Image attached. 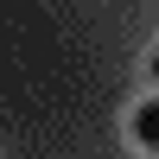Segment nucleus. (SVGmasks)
I'll return each instance as SVG.
<instances>
[{
	"label": "nucleus",
	"instance_id": "obj_2",
	"mask_svg": "<svg viewBox=\"0 0 159 159\" xmlns=\"http://www.w3.org/2000/svg\"><path fill=\"white\" fill-rule=\"evenodd\" d=\"M153 76H159V51H153Z\"/></svg>",
	"mask_w": 159,
	"mask_h": 159
},
{
	"label": "nucleus",
	"instance_id": "obj_1",
	"mask_svg": "<svg viewBox=\"0 0 159 159\" xmlns=\"http://www.w3.org/2000/svg\"><path fill=\"white\" fill-rule=\"evenodd\" d=\"M134 140H140V147H153V153H159V96H153V102H140V108H134Z\"/></svg>",
	"mask_w": 159,
	"mask_h": 159
}]
</instances>
